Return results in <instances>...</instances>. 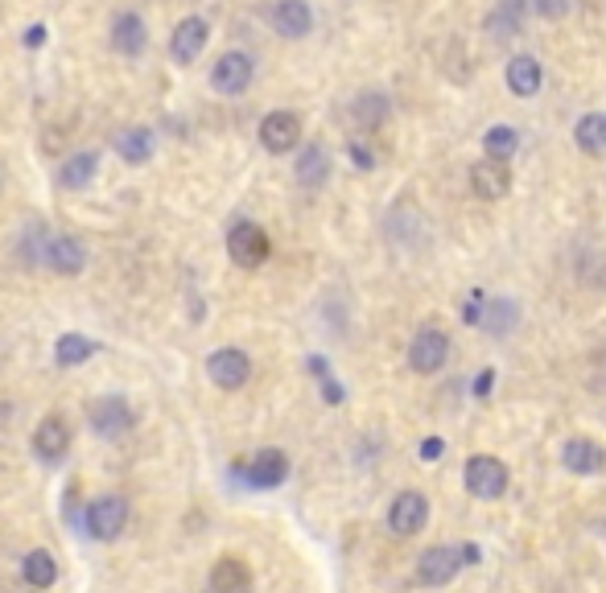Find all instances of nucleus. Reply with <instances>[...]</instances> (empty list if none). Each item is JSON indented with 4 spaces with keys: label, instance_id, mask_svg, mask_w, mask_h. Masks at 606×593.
Returning a JSON list of instances; mask_svg holds the SVG:
<instances>
[{
    "label": "nucleus",
    "instance_id": "f257e3e1",
    "mask_svg": "<svg viewBox=\"0 0 606 593\" xmlns=\"http://www.w3.org/2000/svg\"><path fill=\"white\" fill-rule=\"evenodd\" d=\"M462 482L475 499H499L503 491H508V466H503L499 458H491V453H475L462 470Z\"/></svg>",
    "mask_w": 606,
    "mask_h": 593
},
{
    "label": "nucleus",
    "instance_id": "f03ea898",
    "mask_svg": "<svg viewBox=\"0 0 606 593\" xmlns=\"http://www.w3.org/2000/svg\"><path fill=\"white\" fill-rule=\"evenodd\" d=\"M87 421L99 437L108 441H120L132 425H137V412H132V404L124 396H99L91 408H87Z\"/></svg>",
    "mask_w": 606,
    "mask_h": 593
},
{
    "label": "nucleus",
    "instance_id": "7ed1b4c3",
    "mask_svg": "<svg viewBox=\"0 0 606 593\" xmlns=\"http://www.w3.org/2000/svg\"><path fill=\"white\" fill-rule=\"evenodd\" d=\"M83 523H87V536L91 540H116L128 528V499L124 495H99L87 507Z\"/></svg>",
    "mask_w": 606,
    "mask_h": 593
},
{
    "label": "nucleus",
    "instance_id": "20e7f679",
    "mask_svg": "<svg viewBox=\"0 0 606 593\" xmlns=\"http://www.w3.org/2000/svg\"><path fill=\"white\" fill-rule=\"evenodd\" d=\"M268 252H273V243H268L264 227L256 223H235L227 231V256L231 264H240V268H260L268 260Z\"/></svg>",
    "mask_w": 606,
    "mask_h": 593
},
{
    "label": "nucleus",
    "instance_id": "39448f33",
    "mask_svg": "<svg viewBox=\"0 0 606 593\" xmlns=\"http://www.w3.org/2000/svg\"><path fill=\"white\" fill-rule=\"evenodd\" d=\"M252 75H256V62L252 54L244 50H227L215 66H211V87L219 95H244L252 87Z\"/></svg>",
    "mask_w": 606,
    "mask_h": 593
},
{
    "label": "nucleus",
    "instance_id": "423d86ee",
    "mask_svg": "<svg viewBox=\"0 0 606 593\" xmlns=\"http://www.w3.org/2000/svg\"><path fill=\"white\" fill-rule=\"evenodd\" d=\"M42 264H50L58 276H79L87 268V248L75 235H42Z\"/></svg>",
    "mask_w": 606,
    "mask_h": 593
},
{
    "label": "nucleus",
    "instance_id": "0eeeda50",
    "mask_svg": "<svg viewBox=\"0 0 606 593\" xmlns=\"http://www.w3.org/2000/svg\"><path fill=\"white\" fill-rule=\"evenodd\" d=\"M462 569V548H450V544H433L417 556V581L421 585H450Z\"/></svg>",
    "mask_w": 606,
    "mask_h": 593
},
{
    "label": "nucleus",
    "instance_id": "6e6552de",
    "mask_svg": "<svg viewBox=\"0 0 606 593\" xmlns=\"http://www.w3.org/2000/svg\"><path fill=\"white\" fill-rule=\"evenodd\" d=\"M446 359H450V338L442 330H433V326L417 330V338L409 342V367L417 375H433V371L446 367Z\"/></svg>",
    "mask_w": 606,
    "mask_h": 593
},
{
    "label": "nucleus",
    "instance_id": "1a4fd4ad",
    "mask_svg": "<svg viewBox=\"0 0 606 593\" xmlns=\"http://www.w3.org/2000/svg\"><path fill=\"white\" fill-rule=\"evenodd\" d=\"M207 375H211L215 388L240 392L244 383H248V375H252V359H248L244 351H235V346H223V351H215V355L207 359Z\"/></svg>",
    "mask_w": 606,
    "mask_h": 593
},
{
    "label": "nucleus",
    "instance_id": "9d476101",
    "mask_svg": "<svg viewBox=\"0 0 606 593\" xmlns=\"http://www.w3.org/2000/svg\"><path fill=\"white\" fill-rule=\"evenodd\" d=\"M260 145L268 153H293L301 145V116L297 112H268L260 120Z\"/></svg>",
    "mask_w": 606,
    "mask_h": 593
},
{
    "label": "nucleus",
    "instance_id": "9b49d317",
    "mask_svg": "<svg viewBox=\"0 0 606 593\" xmlns=\"http://www.w3.org/2000/svg\"><path fill=\"white\" fill-rule=\"evenodd\" d=\"M429 523V499L421 491H400L388 507V528L396 536H417Z\"/></svg>",
    "mask_w": 606,
    "mask_h": 593
},
{
    "label": "nucleus",
    "instance_id": "f8f14e48",
    "mask_svg": "<svg viewBox=\"0 0 606 593\" xmlns=\"http://www.w3.org/2000/svg\"><path fill=\"white\" fill-rule=\"evenodd\" d=\"M207 38H211V25L202 21V17H182L170 33V58L178 66H190L202 50H207Z\"/></svg>",
    "mask_w": 606,
    "mask_h": 593
},
{
    "label": "nucleus",
    "instance_id": "ddd939ff",
    "mask_svg": "<svg viewBox=\"0 0 606 593\" xmlns=\"http://www.w3.org/2000/svg\"><path fill=\"white\" fill-rule=\"evenodd\" d=\"M470 190H475V198L483 202H499V198H508L512 190V169L495 161V157H483L479 165H470Z\"/></svg>",
    "mask_w": 606,
    "mask_h": 593
},
{
    "label": "nucleus",
    "instance_id": "4468645a",
    "mask_svg": "<svg viewBox=\"0 0 606 593\" xmlns=\"http://www.w3.org/2000/svg\"><path fill=\"white\" fill-rule=\"evenodd\" d=\"M244 478L256 491H273V486H281L289 478V458L281 449H260L244 462Z\"/></svg>",
    "mask_w": 606,
    "mask_h": 593
},
{
    "label": "nucleus",
    "instance_id": "2eb2a0df",
    "mask_svg": "<svg viewBox=\"0 0 606 593\" xmlns=\"http://www.w3.org/2000/svg\"><path fill=\"white\" fill-rule=\"evenodd\" d=\"M268 21H273V29L281 33V38L297 42L314 29V9L306 5V0H277V5L268 9Z\"/></svg>",
    "mask_w": 606,
    "mask_h": 593
},
{
    "label": "nucleus",
    "instance_id": "dca6fc26",
    "mask_svg": "<svg viewBox=\"0 0 606 593\" xmlns=\"http://www.w3.org/2000/svg\"><path fill=\"white\" fill-rule=\"evenodd\" d=\"M66 449H71V425L62 421V416H46L33 433V453H38L42 462H62Z\"/></svg>",
    "mask_w": 606,
    "mask_h": 593
},
{
    "label": "nucleus",
    "instance_id": "f3484780",
    "mask_svg": "<svg viewBox=\"0 0 606 593\" xmlns=\"http://www.w3.org/2000/svg\"><path fill=\"white\" fill-rule=\"evenodd\" d=\"M561 462L569 474H598L606 466V449L590 437H569L561 449Z\"/></svg>",
    "mask_w": 606,
    "mask_h": 593
},
{
    "label": "nucleus",
    "instance_id": "a211bd4d",
    "mask_svg": "<svg viewBox=\"0 0 606 593\" xmlns=\"http://www.w3.org/2000/svg\"><path fill=\"white\" fill-rule=\"evenodd\" d=\"M145 46H149L145 21H141L137 13H120V17L112 21V50L124 54V58H137V54H145Z\"/></svg>",
    "mask_w": 606,
    "mask_h": 593
},
{
    "label": "nucleus",
    "instance_id": "6ab92c4d",
    "mask_svg": "<svg viewBox=\"0 0 606 593\" xmlns=\"http://www.w3.org/2000/svg\"><path fill=\"white\" fill-rule=\"evenodd\" d=\"M541 83H545V66L536 62L532 54H516V58L508 62V91H512V95L532 99L536 91H541Z\"/></svg>",
    "mask_w": 606,
    "mask_h": 593
},
{
    "label": "nucleus",
    "instance_id": "aec40b11",
    "mask_svg": "<svg viewBox=\"0 0 606 593\" xmlns=\"http://www.w3.org/2000/svg\"><path fill=\"white\" fill-rule=\"evenodd\" d=\"M211 589L215 593H252V569L240 556H219L211 569Z\"/></svg>",
    "mask_w": 606,
    "mask_h": 593
},
{
    "label": "nucleus",
    "instance_id": "412c9836",
    "mask_svg": "<svg viewBox=\"0 0 606 593\" xmlns=\"http://www.w3.org/2000/svg\"><path fill=\"white\" fill-rule=\"evenodd\" d=\"M116 153L128 161V165H149L153 153H157V141L149 128H120L116 132Z\"/></svg>",
    "mask_w": 606,
    "mask_h": 593
},
{
    "label": "nucleus",
    "instance_id": "4be33fe9",
    "mask_svg": "<svg viewBox=\"0 0 606 593\" xmlns=\"http://www.w3.org/2000/svg\"><path fill=\"white\" fill-rule=\"evenodd\" d=\"M293 173H297V182L306 186V190H318L330 178V153L322 145H306V149H301V157H297Z\"/></svg>",
    "mask_w": 606,
    "mask_h": 593
},
{
    "label": "nucleus",
    "instance_id": "5701e85b",
    "mask_svg": "<svg viewBox=\"0 0 606 593\" xmlns=\"http://www.w3.org/2000/svg\"><path fill=\"white\" fill-rule=\"evenodd\" d=\"M95 173H99V157L95 153H71V157L62 161V169H58V186L83 190V186H91Z\"/></svg>",
    "mask_w": 606,
    "mask_h": 593
},
{
    "label": "nucleus",
    "instance_id": "b1692460",
    "mask_svg": "<svg viewBox=\"0 0 606 593\" xmlns=\"http://www.w3.org/2000/svg\"><path fill=\"white\" fill-rule=\"evenodd\" d=\"M351 120H355V128H363V132H376V128L388 120V95H376V91L359 95V99L351 103Z\"/></svg>",
    "mask_w": 606,
    "mask_h": 593
},
{
    "label": "nucleus",
    "instance_id": "393cba45",
    "mask_svg": "<svg viewBox=\"0 0 606 593\" xmlns=\"http://www.w3.org/2000/svg\"><path fill=\"white\" fill-rule=\"evenodd\" d=\"M21 577H25V585H33V589H50L54 581H58V565H54V556L50 552H42V548H33L25 561H21Z\"/></svg>",
    "mask_w": 606,
    "mask_h": 593
},
{
    "label": "nucleus",
    "instance_id": "a878e982",
    "mask_svg": "<svg viewBox=\"0 0 606 593\" xmlns=\"http://www.w3.org/2000/svg\"><path fill=\"white\" fill-rule=\"evenodd\" d=\"M574 145H578L582 153H590V157L606 153V116H602V112H590V116L578 120V128H574Z\"/></svg>",
    "mask_w": 606,
    "mask_h": 593
},
{
    "label": "nucleus",
    "instance_id": "bb28decb",
    "mask_svg": "<svg viewBox=\"0 0 606 593\" xmlns=\"http://www.w3.org/2000/svg\"><path fill=\"white\" fill-rule=\"evenodd\" d=\"M99 351V346L91 342V338H83V334H62L58 342H54V359H58V367H79V363H87L91 355Z\"/></svg>",
    "mask_w": 606,
    "mask_h": 593
},
{
    "label": "nucleus",
    "instance_id": "cd10ccee",
    "mask_svg": "<svg viewBox=\"0 0 606 593\" xmlns=\"http://www.w3.org/2000/svg\"><path fill=\"white\" fill-rule=\"evenodd\" d=\"M483 149H487V157H495V161H508V157L520 149V132H516L512 124H495V128H487V136H483Z\"/></svg>",
    "mask_w": 606,
    "mask_h": 593
},
{
    "label": "nucleus",
    "instance_id": "c85d7f7f",
    "mask_svg": "<svg viewBox=\"0 0 606 593\" xmlns=\"http://www.w3.org/2000/svg\"><path fill=\"white\" fill-rule=\"evenodd\" d=\"M524 25V0H503V5L487 17V29L495 33V38H508V33H520Z\"/></svg>",
    "mask_w": 606,
    "mask_h": 593
},
{
    "label": "nucleus",
    "instance_id": "c756f323",
    "mask_svg": "<svg viewBox=\"0 0 606 593\" xmlns=\"http://www.w3.org/2000/svg\"><path fill=\"white\" fill-rule=\"evenodd\" d=\"M536 13H541L545 21H561L569 9H574V0H532Z\"/></svg>",
    "mask_w": 606,
    "mask_h": 593
},
{
    "label": "nucleus",
    "instance_id": "7c9ffc66",
    "mask_svg": "<svg viewBox=\"0 0 606 593\" xmlns=\"http://www.w3.org/2000/svg\"><path fill=\"white\" fill-rule=\"evenodd\" d=\"M421 453H425V458H437V453H442V441H437V437H429V441L421 445Z\"/></svg>",
    "mask_w": 606,
    "mask_h": 593
},
{
    "label": "nucleus",
    "instance_id": "2f4dec72",
    "mask_svg": "<svg viewBox=\"0 0 606 593\" xmlns=\"http://www.w3.org/2000/svg\"><path fill=\"white\" fill-rule=\"evenodd\" d=\"M42 38H46V29H42V25H33V29H29V46H33V42L42 46Z\"/></svg>",
    "mask_w": 606,
    "mask_h": 593
}]
</instances>
